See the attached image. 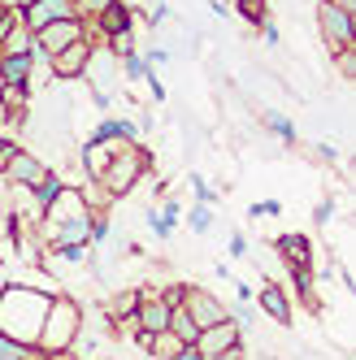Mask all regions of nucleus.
I'll list each match as a JSON object with an SVG mask.
<instances>
[{"label":"nucleus","mask_w":356,"mask_h":360,"mask_svg":"<svg viewBox=\"0 0 356 360\" xmlns=\"http://www.w3.org/2000/svg\"><path fill=\"white\" fill-rule=\"evenodd\" d=\"M235 5H239V13H243L248 22H257V27L265 22V0H235Z\"/></svg>","instance_id":"aec40b11"},{"label":"nucleus","mask_w":356,"mask_h":360,"mask_svg":"<svg viewBox=\"0 0 356 360\" xmlns=\"http://www.w3.org/2000/svg\"><path fill=\"white\" fill-rule=\"evenodd\" d=\"M57 256H61V261H70V265H79L83 256H87V248H79V243H74V248H57Z\"/></svg>","instance_id":"a878e982"},{"label":"nucleus","mask_w":356,"mask_h":360,"mask_svg":"<svg viewBox=\"0 0 356 360\" xmlns=\"http://www.w3.org/2000/svg\"><path fill=\"white\" fill-rule=\"evenodd\" d=\"M191 226L200 230V235L209 230V209H205V204H200V209H191Z\"/></svg>","instance_id":"bb28decb"},{"label":"nucleus","mask_w":356,"mask_h":360,"mask_svg":"<svg viewBox=\"0 0 356 360\" xmlns=\"http://www.w3.org/2000/svg\"><path fill=\"white\" fill-rule=\"evenodd\" d=\"M0 122H13V113H9V109H5V105H0Z\"/></svg>","instance_id":"f704fd0d"},{"label":"nucleus","mask_w":356,"mask_h":360,"mask_svg":"<svg viewBox=\"0 0 356 360\" xmlns=\"http://www.w3.org/2000/svg\"><path fill=\"white\" fill-rule=\"evenodd\" d=\"M265 122H269V131H274V135H283V139H295V131H291V122H287L283 113H265Z\"/></svg>","instance_id":"4be33fe9"},{"label":"nucleus","mask_w":356,"mask_h":360,"mask_svg":"<svg viewBox=\"0 0 356 360\" xmlns=\"http://www.w3.org/2000/svg\"><path fill=\"white\" fill-rule=\"evenodd\" d=\"M174 360H205V356H200L196 347H183V352H178V356H174Z\"/></svg>","instance_id":"2f4dec72"},{"label":"nucleus","mask_w":356,"mask_h":360,"mask_svg":"<svg viewBox=\"0 0 356 360\" xmlns=\"http://www.w3.org/2000/svg\"><path fill=\"white\" fill-rule=\"evenodd\" d=\"M170 313H174V304L161 295V300H144L139 308H135V326H139V334H161V330H170Z\"/></svg>","instance_id":"9d476101"},{"label":"nucleus","mask_w":356,"mask_h":360,"mask_svg":"<svg viewBox=\"0 0 356 360\" xmlns=\"http://www.w3.org/2000/svg\"><path fill=\"white\" fill-rule=\"evenodd\" d=\"M35 57H0V83L5 87H27Z\"/></svg>","instance_id":"ddd939ff"},{"label":"nucleus","mask_w":356,"mask_h":360,"mask_svg":"<svg viewBox=\"0 0 356 360\" xmlns=\"http://www.w3.org/2000/svg\"><path fill=\"white\" fill-rule=\"evenodd\" d=\"M48 61H53V79L70 83V79H79V74H87V65H91V44L79 39V44L61 48V53H57V57H48Z\"/></svg>","instance_id":"6e6552de"},{"label":"nucleus","mask_w":356,"mask_h":360,"mask_svg":"<svg viewBox=\"0 0 356 360\" xmlns=\"http://www.w3.org/2000/svg\"><path fill=\"white\" fill-rule=\"evenodd\" d=\"M217 360H248V356H243V347H239V343H235V347H226V352H222V356H217Z\"/></svg>","instance_id":"c85d7f7f"},{"label":"nucleus","mask_w":356,"mask_h":360,"mask_svg":"<svg viewBox=\"0 0 356 360\" xmlns=\"http://www.w3.org/2000/svg\"><path fill=\"white\" fill-rule=\"evenodd\" d=\"M79 321H83V313H79V304H74L70 295L48 300V313H44V326H39L35 347L44 356H61L74 339H79Z\"/></svg>","instance_id":"f03ea898"},{"label":"nucleus","mask_w":356,"mask_h":360,"mask_svg":"<svg viewBox=\"0 0 356 360\" xmlns=\"http://www.w3.org/2000/svg\"><path fill=\"white\" fill-rule=\"evenodd\" d=\"M91 22H96V27H100V31H105V35L113 39V35H126V31H131V9L113 0V5H109L105 13H100V18H91Z\"/></svg>","instance_id":"4468645a"},{"label":"nucleus","mask_w":356,"mask_h":360,"mask_svg":"<svg viewBox=\"0 0 356 360\" xmlns=\"http://www.w3.org/2000/svg\"><path fill=\"white\" fill-rule=\"evenodd\" d=\"M13 152H18V148H13V143H9V139H0V165H5V161H9V157H13Z\"/></svg>","instance_id":"7c9ffc66"},{"label":"nucleus","mask_w":356,"mask_h":360,"mask_svg":"<svg viewBox=\"0 0 356 360\" xmlns=\"http://www.w3.org/2000/svg\"><path fill=\"white\" fill-rule=\"evenodd\" d=\"M135 308H139V295L135 291H126L113 300V317H135Z\"/></svg>","instance_id":"412c9836"},{"label":"nucleus","mask_w":356,"mask_h":360,"mask_svg":"<svg viewBox=\"0 0 356 360\" xmlns=\"http://www.w3.org/2000/svg\"><path fill=\"white\" fill-rule=\"evenodd\" d=\"M261 308H265V313H269L278 326L291 321V304H287V295L278 291V287H265V291H261Z\"/></svg>","instance_id":"f3484780"},{"label":"nucleus","mask_w":356,"mask_h":360,"mask_svg":"<svg viewBox=\"0 0 356 360\" xmlns=\"http://www.w3.org/2000/svg\"><path fill=\"white\" fill-rule=\"evenodd\" d=\"M170 334H174V339L183 343V347H196V339H200V326L183 313V304H178L174 313H170Z\"/></svg>","instance_id":"dca6fc26"},{"label":"nucleus","mask_w":356,"mask_h":360,"mask_svg":"<svg viewBox=\"0 0 356 360\" xmlns=\"http://www.w3.org/2000/svg\"><path fill=\"white\" fill-rule=\"evenodd\" d=\"M109 139H135V122H126V117L100 122L96 131H91V143H109Z\"/></svg>","instance_id":"2eb2a0df"},{"label":"nucleus","mask_w":356,"mask_h":360,"mask_svg":"<svg viewBox=\"0 0 356 360\" xmlns=\"http://www.w3.org/2000/svg\"><path fill=\"white\" fill-rule=\"evenodd\" d=\"M79 39H87V35H83V18H61V22H53V27H44V31L35 35V53H39V57H57L61 48L79 44Z\"/></svg>","instance_id":"39448f33"},{"label":"nucleus","mask_w":356,"mask_h":360,"mask_svg":"<svg viewBox=\"0 0 356 360\" xmlns=\"http://www.w3.org/2000/svg\"><path fill=\"white\" fill-rule=\"evenodd\" d=\"M48 313V295L35 287H9L0 295V334L22 347H35L39 339V326Z\"/></svg>","instance_id":"f257e3e1"},{"label":"nucleus","mask_w":356,"mask_h":360,"mask_svg":"<svg viewBox=\"0 0 356 360\" xmlns=\"http://www.w3.org/2000/svg\"><path fill=\"white\" fill-rule=\"evenodd\" d=\"M239 343V321L235 317H226L222 326H209V330H200V339H196V352L205 356V360H217L226 347H235Z\"/></svg>","instance_id":"1a4fd4ad"},{"label":"nucleus","mask_w":356,"mask_h":360,"mask_svg":"<svg viewBox=\"0 0 356 360\" xmlns=\"http://www.w3.org/2000/svg\"><path fill=\"white\" fill-rule=\"evenodd\" d=\"M5 174L13 178V183H27V187H35L39 178L48 174V169H44V165H39L35 157H27V152H13V157L5 161Z\"/></svg>","instance_id":"f8f14e48"},{"label":"nucleus","mask_w":356,"mask_h":360,"mask_svg":"<svg viewBox=\"0 0 356 360\" xmlns=\"http://www.w3.org/2000/svg\"><path fill=\"white\" fill-rule=\"evenodd\" d=\"M109 44H113L117 57H135V35H131V31H126V35H113Z\"/></svg>","instance_id":"b1692460"},{"label":"nucleus","mask_w":356,"mask_h":360,"mask_svg":"<svg viewBox=\"0 0 356 360\" xmlns=\"http://www.w3.org/2000/svg\"><path fill=\"white\" fill-rule=\"evenodd\" d=\"M170 61V53H165V48H152V53H148V61L144 65H165Z\"/></svg>","instance_id":"cd10ccee"},{"label":"nucleus","mask_w":356,"mask_h":360,"mask_svg":"<svg viewBox=\"0 0 356 360\" xmlns=\"http://www.w3.org/2000/svg\"><path fill=\"white\" fill-rule=\"evenodd\" d=\"M0 360H27V347H22V343H13V339H5V334H0Z\"/></svg>","instance_id":"5701e85b"},{"label":"nucleus","mask_w":356,"mask_h":360,"mask_svg":"<svg viewBox=\"0 0 356 360\" xmlns=\"http://www.w3.org/2000/svg\"><path fill=\"white\" fill-rule=\"evenodd\" d=\"M13 5H18V9H27V5H35V0H13Z\"/></svg>","instance_id":"c9c22d12"},{"label":"nucleus","mask_w":356,"mask_h":360,"mask_svg":"<svg viewBox=\"0 0 356 360\" xmlns=\"http://www.w3.org/2000/svg\"><path fill=\"white\" fill-rule=\"evenodd\" d=\"M278 252H283V261L291 269H309L313 265V243L304 235H283V239H278Z\"/></svg>","instance_id":"9b49d317"},{"label":"nucleus","mask_w":356,"mask_h":360,"mask_svg":"<svg viewBox=\"0 0 356 360\" xmlns=\"http://www.w3.org/2000/svg\"><path fill=\"white\" fill-rule=\"evenodd\" d=\"M183 313L200 326V330H209V326H222L226 317H231V313H226V308L209 295V291H187L183 287Z\"/></svg>","instance_id":"423d86ee"},{"label":"nucleus","mask_w":356,"mask_h":360,"mask_svg":"<svg viewBox=\"0 0 356 360\" xmlns=\"http://www.w3.org/2000/svg\"><path fill=\"white\" fill-rule=\"evenodd\" d=\"M113 0H74V18H100Z\"/></svg>","instance_id":"6ab92c4d"},{"label":"nucleus","mask_w":356,"mask_h":360,"mask_svg":"<svg viewBox=\"0 0 356 360\" xmlns=\"http://www.w3.org/2000/svg\"><path fill=\"white\" fill-rule=\"evenodd\" d=\"M317 27H322V39H326L330 53L352 48V13L339 9L335 0H322V5H317Z\"/></svg>","instance_id":"20e7f679"},{"label":"nucleus","mask_w":356,"mask_h":360,"mask_svg":"<svg viewBox=\"0 0 356 360\" xmlns=\"http://www.w3.org/2000/svg\"><path fill=\"white\" fill-rule=\"evenodd\" d=\"M339 9H348V13H356V0H335Z\"/></svg>","instance_id":"72a5a7b5"},{"label":"nucleus","mask_w":356,"mask_h":360,"mask_svg":"<svg viewBox=\"0 0 356 360\" xmlns=\"http://www.w3.org/2000/svg\"><path fill=\"white\" fill-rule=\"evenodd\" d=\"M139 174H144V152L139 148H117V152H109V165H100L91 178L109 195H122V191H131V183Z\"/></svg>","instance_id":"7ed1b4c3"},{"label":"nucleus","mask_w":356,"mask_h":360,"mask_svg":"<svg viewBox=\"0 0 356 360\" xmlns=\"http://www.w3.org/2000/svg\"><path fill=\"white\" fill-rule=\"evenodd\" d=\"M31 191H35V204H39V209H48V204H53V200H57L65 187H61V178H57V174H44V178H39V183H35Z\"/></svg>","instance_id":"a211bd4d"},{"label":"nucleus","mask_w":356,"mask_h":360,"mask_svg":"<svg viewBox=\"0 0 356 360\" xmlns=\"http://www.w3.org/2000/svg\"><path fill=\"white\" fill-rule=\"evenodd\" d=\"M330 213H335V204L322 200V204H317V221H330Z\"/></svg>","instance_id":"c756f323"},{"label":"nucleus","mask_w":356,"mask_h":360,"mask_svg":"<svg viewBox=\"0 0 356 360\" xmlns=\"http://www.w3.org/2000/svg\"><path fill=\"white\" fill-rule=\"evenodd\" d=\"M18 18H22V27H27L31 35H39L44 27H53V22L74 18V5H70V0H35V5H27Z\"/></svg>","instance_id":"0eeeda50"},{"label":"nucleus","mask_w":356,"mask_h":360,"mask_svg":"<svg viewBox=\"0 0 356 360\" xmlns=\"http://www.w3.org/2000/svg\"><path fill=\"white\" fill-rule=\"evenodd\" d=\"M243 248H248V239H243V235H235V239H231V252H235V256H243Z\"/></svg>","instance_id":"473e14b6"},{"label":"nucleus","mask_w":356,"mask_h":360,"mask_svg":"<svg viewBox=\"0 0 356 360\" xmlns=\"http://www.w3.org/2000/svg\"><path fill=\"white\" fill-rule=\"evenodd\" d=\"M122 70H126V79H144V74H148V65L139 57H122Z\"/></svg>","instance_id":"393cba45"}]
</instances>
